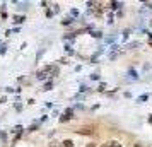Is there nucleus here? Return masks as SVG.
<instances>
[{
  "label": "nucleus",
  "instance_id": "f257e3e1",
  "mask_svg": "<svg viewBox=\"0 0 152 147\" xmlns=\"http://www.w3.org/2000/svg\"><path fill=\"white\" fill-rule=\"evenodd\" d=\"M58 72V69L56 67H44L43 70H39L38 74H36V77H38V80H44V79H48V77H51L53 74H56Z\"/></svg>",
  "mask_w": 152,
  "mask_h": 147
},
{
  "label": "nucleus",
  "instance_id": "f03ea898",
  "mask_svg": "<svg viewBox=\"0 0 152 147\" xmlns=\"http://www.w3.org/2000/svg\"><path fill=\"white\" fill-rule=\"evenodd\" d=\"M72 118V110H67L65 113H63V116L60 118V122H67V120H70Z\"/></svg>",
  "mask_w": 152,
  "mask_h": 147
},
{
  "label": "nucleus",
  "instance_id": "7ed1b4c3",
  "mask_svg": "<svg viewBox=\"0 0 152 147\" xmlns=\"http://www.w3.org/2000/svg\"><path fill=\"white\" fill-rule=\"evenodd\" d=\"M91 132H92L91 128H79V130H77V134H84V135H87V134H91Z\"/></svg>",
  "mask_w": 152,
  "mask_h": 147
},
{
  "label": "nucleus",
  "instance_id": "20e7f679",
  "mask_svg": "<svg viewBox=\"0 0 152 147\" xmlns=\"http://www.w3.org/2000/svg\"><path fill=\"white\" fill-rule=\"evenodd\" d=\"M103 147H121L118 142H108V144H104Z\"/></svg>",
  "mask_w": 152,
  "mask_h": 147
},
{
  "label": "nucleus",
  "instance_id": "39448f33",
  "mask_svg": "<svg viewBox=\"0 0 152 147\" xmlns=\"http://www.w3.org/2000/svg\"><path fill=\"white\" fill-rule=\"evenodd\" d=\"M62 146L63 147H74V142H72V140H63Z\"/></svg>",
  "mask_w": 152,
  "mask_h": 147
},
{
  "label": "nucleus",
  "instance_id": "423d86ee",
  "mask_svg": "<svg viewBox=\"0 0 152 147\" xmlns=\"http://www.w3.org/2000/svg\"><path fill=\"white\" fill-rule=\"evenodd\" d=\"M111 5H113V9H120V7H123V3H120V2H111Z\"/></svg>",
  "mask_w": 152,
  "mask_h": 147
},
{
  "label": "nucleus",
  "instance_id": "0eeeda50",
  "mask_svg": "<svg viewBox=\"0 0 152 147\" xmlns=\"http://www.w3.org/2000/svg\"><path fill=\"white\" fill-rule=\"evenodd\" d=\"M51 86H53V82H51V80H50V82H46V84H44V89H43V91H50V89H51Z\"/></svg>",
  "mask_w": 152,
  "mask_h": 147
},
{
  "label": "nucleus",
  "instance_id": "6e6552de",
  "mask_svg": "<svg viewBox=\"0 0 152 147\" xmlns=\"http://www.w3.org/2000/svg\"><path fill=\"white\" fill-rule=\"evenodd\" d=\"M15 19V22H22L24 21V17H21V15H17V17H14Z\"/></svg>",
  "mask_w": 152,
  "mask_h": 147
},
{
  "label": "nucleus",
  "instance_id": "1a4fd4ad",
  "mask_svg": "<svg viewBox=\"0 0 152 147\" xmlns=\"http://www.w3.org/2000/svg\"><path fill=\"white\" fill-rule=\"evenodd\" d=\"M92 36H96V38H101V33H99V31H96V33H92Z\"/></svg>",
  "mask_w": 152,
  "mask_h": 147
},
{
  "label": "nucleus",
  "instance_id": "9d476101",
  "mask_svg": "<svg viewBox=\"0 0 152 147\" xmlns=\"http://www.w3.org/2000/svg\"><path fill=\"white\" fill-rule=\"evenodd\" d=\"M151 123H152V116H151Z\"/></svg>",
  "mask_w": 152,
  "mask_h": 147
}]
</instances>
